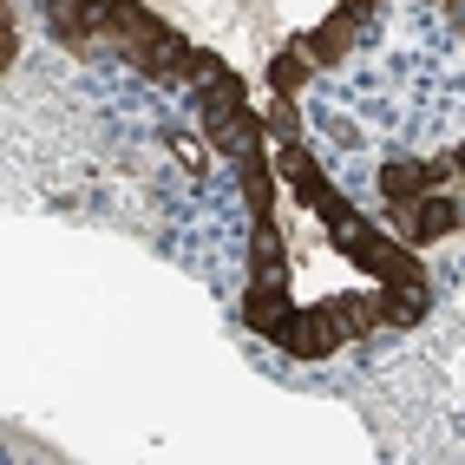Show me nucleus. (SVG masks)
I'll list each match as a JSON object with an SVG mask.
<instances>
[{"mask_svg":"<svg viewBox=\"0 0 465 465\" xmlns=\"http://www.w3.org/2000/svg\"><path fill=\"white\" fill-rule=\"evenodd\" d=\"M236 177H242V203H250V216H275V144L256 151V158H242Z\"/></svg>","mask_w":465,"mask_h":465,"instance_id":"7","label":"nucleus"},{"mask_svg":"<svg viewBox=\"0 0 465 465\" xmlns=\"http://www.w3.org/2000/svg\"><path fill=\"white\" fill-rule=\"evenodd\" d=\"M446 14H452V26H459V34H465V0H452V7H446Z\"/></svg>","mask_w":465,"mask_h":465,"instance_id":"12","label":"nucleus"},{"mask_svg":"<svg viewBox=\"0 0 465 465\" xmlns=\"http://www.w3.org/2000/svg\"><path fill=\"white\" fill-rule=\"evenodd\" d=\"M269 138H275V144L302 138V112H295V99H269Z\"/></svg>","mask_w":465,"mask_h":465,"instance_id":"10","label":"nucleus"},{"mask_svg":"<svg viewBox=\"0 0 465 465\" xmlns=\"http://www.w3.org/2000/svg\"><path fill=\"white\" fill-rule=\"evenodd\" d=\"M308 73H315V59H308V40L295 34L282 53H275L269 59V92H275V99H295V92H302V79Z\"/></svg>","mask_w":465,"mask_h":465,"instance_id":"8","label":"nucleus"},{"mask_svg":"<svg viewBox=\"0 0 465 465\" xmlns=\"http://www.w3.org/2000/svg\"><path fill=\"white\" fill-rule=\"evenodd\" d=\"M446 183H459L452 151H446V158H387L381 164V197L387 203H413L426 191H446Z\"/></svg>","mask_w":465,"mask_h":465,"instance_id":"5","label":"nucleus"},{"mask_svg":"<svg viewBox=\"0 0 465 465\" xmlns=\"http://www.w3.org/2000/svg\"><path fill=\"white\" fill-rule=\"evenodd\" d=\"M446 7H452V0H446Z\"/></svg>","mask_w":465,"mask_h":465,"instance_id":"14","label":"nucleus"},{"mask_svg":"<svg viewBox=\"0 0 465 465\" xmlns=\"http://www.w3.org/2000/svg\"><path fill=\"white\" fill-rule=\"evenodd\" d=\"M426 308H432V282H420V289H381V328H413V322H426Z\"/></svg>","mask_w":465,"mask_h":465,"instance_id":"9","label":"nucleus"},{"mask_svg":"<svg viewBox=\"0 0 465 465\" xmlns=\"http://www.w3.org/2000/svg\"><path fill=\"white\" fill-rule=\"evenodd\" d=\"M452 171H459V177H465V144H452Z\"/></svg>","mask_w":465,"mask_h":465,"instance_id":"13","label":"nucleus"},{"mask_svg":"<svg viewBox=\"0 0 465 465\" xmlns=\"http://www.w3.org/2000/svg\"><path fill=\"white\" fill-rule=\"evenodd\" d=\"M20 53V34H14V14H0V66H14Z\"/></svg>","mask_w":465,"mask_h":465,"instance_id":"11","label":"nucleus"},{"mask_svg":"<svg viewBox=\"0 0 465 465\" xmlns=\"http://www.w3.org/2000/svg\"><path fill=\"white\" fill-rule=\"evenodd\" d=\"M328 242H334V250L348 256V262H361L381 289H420V282H426V262H420L413 242L387 236L381 223H367L361 210H348L341 223H328Z\"/></svg>","mask_w":465,"mask_h":465,"instance_id":"1","label":"nucleus"},{"mask_svg":"<svg viewBox=\"0 0 465 465\" xmlns=\"http://www.w3.org/2000/svg\"><path fill=\"white\" fill-rule=\"evenodd\" d=\"M250 282H256V289H289V250H282V230H275V216H256Z\"/></svg>","mask_w":465,"mask_h":465,"instance_id":"6","label":"nucleus"},{"mask_svg":"<svg viewBox=\"0 0 465 465\" xmlns=\"http://www.w3.org/2000/svg\"><path fill=\"white\" fill-rule=\"evenodd\" d=\"M275 177H282L289 191H295V197H302L308 210L322 216V230H328V223H341V216L354 210V203H348V197H341L334 183H328V171H322L315 158H308V144H302V138H289V144H275Z\"/></svg>","mask_w":465,"mask_h":465,"instance_id":"2","label":"nucleus"},{"mask_svg":"<svg viewBox=\"0 0 465 465\" xmlns=\"http://www.w3.org/2000/svg\"><path fill=\"white\" fill-rule=\"evenodd\" d=\"M387 216H393L400 242H413V250H426V242H446V236L465 230V203H459L452 183H446V191L413 197V203H387Z\"/></svg>","mask_w":465,"mask_h":465,"instance_id":"3","label":"nucleus"},{"mask_svg":"<svg viewBox=\"0 0 465 465\" xmlns=\"http://www.w3.org/2000/svg\"><path fill=\"white\" fill-rule=\"evenodd\" d=\"M374 7H381V0H334V14L302 34L308 40V59H315V66H341V59L361 46V26L374 20Z\"/></svg>","mask_w":465,"mask_h":465,"instance_id":"4","label":"nucleus"}]
</instances>
